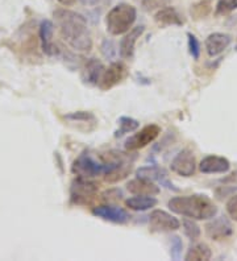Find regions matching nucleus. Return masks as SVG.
Masks as SVG:
<instances>
[{"label":"nucleus","mask_w":237,"mask_h":261,"mask_svg":"<svg viewBox=\"0 0 237 261\" xmlns=\"http://www.w3.org/2000/svg\"><path fill=\"white\" fill-rule=\"evenodd\" d=\"M183 232L190 240L199 239L200 236V227L194 222L193 219H185L183 220Z\"/></svg>","instance_id":"obj_24"},{"label":"nucleus","mask_w":237,"mask_h":261,"mask_svg":"<svg viewBox=\"0 0 237 261\" xmlns=\"http://www.w3.org/2000/svg\"><path fill=\"white\" fill-rule=\"evenodd\" d=\"M154 19L161 25H182L183 24L182 16L173 7H165L162 10H160L155 13Z\"/></svg>","instance_id":"obj_18"},{"label":"nucleus","mask_w":237,"mask_h":261,"mask_svg":"<svg viewBox=\"0 0 237 261\" xmlns=\"http://www.w3.org/2000/svg\"><path fill=\"white\" fill-rule=\"evenodd\" d=\"M237 10V0H219L215 8L216 16H224Z\"/></svg>","instance_id":"obj_23"},{"label":"nucleus","mask_w":237,"mask_h":261,"mask_svg":"<svg viewBox=\"0 0 237 261\" xmlns=\"http://www.w3.org/2000/svg\"><path fill=\"white\" fill-rule=\"evenodd\" d=\"M125 66L120 62H114L111 64L108 69H106L100 81H99V87L101 90H110L121 82L125 76Z\"/></svg>","instance_id":"obj_11"},{"label":"nucleus","mask_w":237,"mask_h":261,"mask_svg":"<svg viewBox=\"0 0 237 261\" xmlns=\"http://www.w3.org/2000/svg\"><path fill=\"white\" fill-rule=\"evenodd\" d=\"M137 177L144 179H148V181L152 182H158L160 185L164 186V188L169 189V190L173 191H179L178 188L173 185V182H170L168 177V173L165 172L162 168H158V166H142L137 170Z\"/></svg>","instance_id":"obj_10"},{"label":"nucleus","mask_w":237,"mask_h":261,"mask_svg":"<svg viewBox=\"0 0 237 261\" xmlns=\"http://www.w3.org/2000/svg\"><path fill=\"white\" fill-rule=\"evenodd\" d=\"M58 2L65 7H71L76 3V0H58Z\"/></svg>","instance_id":"obj_32"},{"label":"nucleus","mask_w":237,"mask_h":261,"mask_svg":"<svg viewBox=\"0 0 237 261\" xmlns=\"http://www.w3.org/2000/svg\"><path fill=\"white\" fill-rule=\"evenodd\" d=\"M149 222H150V227L153 231H158V232L175 231L180 227L179 220L164 210L152 211L150 217H149Z\"/></svg>","instance_id":"obj_6"},{"label":"nucleus","mask_w":237,"mask_h":261,"mask_svg":"<svg viewBox=\"0 0 237 261\" xmlns=\"http://www.w3.org/2000/svg\"><path fill=\"white\" fill-rule=\"evenodd\" d=\"M104 70L106 67L103 66L100 61L96 60V58H90L85 65L83 78H85L86 82L91 83V85H98Z\"/></svg>","instance_id":"obj_17"},{"label":"nucleus","mask_w":237,"mask_h":261,"mask_svg":"<svg viewBox=\"0 0 237 261\" xmlns=\"http://www.w3.org/2000/svg\"><path fill=\"white\" fill-rule=\"evenodd\" d=\"M54 24L50 20H42L40 24V40H41L42 51L47 56H53L56 53L53 42Z\"/></svg>","instance_id":"obj_16"},{"label":"nucleus","mask_w":237,"mask_h":261,"mask_svg":"<svg viewBox=\"0 0 237 261\" xmlns=\"http://www.w3.org/2000/svg\"><path fill=\"white\" fill-rule=\"evenodd\" d=\"M212 256L211 248L204 243H199V244L194 245L189 249V252L185 256V260L187 261H207L209 260Z\"/></svg>","instance_id":"obj_20"},{"label":"nucleus","mask_w":237,"mask_h":261,"mask_svg":"<svg viewBox=\"0 0 237 261\" xmlns=\"http://www.w3.org/2000/svg\"><path fill=\"white\" fill-rule=\"evenodd\" d=\"M92 214H94L95 217L100 218V219L119 224L126 223L130 219V215L124 208L116 206H110V204H101V206L94 207Z\"/></svg>","instance_id":"obj_9"},{"label":"nucleus","mask_w":237,"mask_h":261,"mask_svg":"<svg viewBox=\"0 0 237 261\" xmlns=\"http://www.w3.org/2000/svg\"><path fill=\"white\" fill-rule=\"evenodd\" d=\"M126 189H128L129 193L135 195H157L160 193V189H158L154 182L140 178V177L128 182Z\"/></svg>","instance_id":"obj_15"},{"label":"nucleus","mask_w":237,"mask_h":261,"mask_svg":"<svg viewBox=\"0 0 237 261\" xmlns=\"http://www.w3.org/2000/svg\"><path fill=\"white\" fill-rule=\"evenodd\" d=\"M144 31H145V27L144 25L135 27V28L129 29V32L124 36L123 40L120 41V48H119L121 58H124V60H129V58L133 57L135 45H136L137 40L142 36Z\"/></svg>","instance_id":"obj_14"},{"label":"nucleus","mask_w":237,"mask_h":261,"mask_svg":"<svg viewBox=\"0 0 237 261\" xmlns=\"http://www.w3.org/2000/svg\"><path fill=\"white\" fill-rule=\"evenodd\" d=\"M231 169V163L225 157L207 156L200 161L199 170L204 174H218L227 173Z\"/></svg>","instance_id":"obj_13"},{"label":"nucleus","mask_w":237,"mask_h":261,"mask_svg":"<svg viewBox=\"0 0 237 261\" xmlns=\"http://www.w3.org/2000/svg\"><path fill=\"white\" fill-rule=\"evenodd\" d=\"M191 15H193L195 19H202V17H205L211 12V2L209 0H202L199 3L194 4L191 7Z\"/></svg>","instance_id":"obj_22"},{"label":"nucleus","mask_w":237,"mask_h":261,"mask_svg":"<svg viewBox=\"0 0 237 261\" xmlns=\"http://www.w3.org/2000/svg\"><path fill=\"white\" fill-rule=\"evenodd\" d=\"M65 118L67 120L71 121H85V123H89L90 120L95 121V116L91 114V112H86V111H78V112H73V114L66 115Z\"/></svg>","instance_id":"obj_28"},{"label":"nucleus","mask_w":237,"mask_h":261,"mask_svg":"<svg viewBox=\"0 0 237 261\" xmlns=\"http://www.w3.org/2000/svg\"><path fill=\"white\" fill-rule=\"evenodd\" d=\"M171 170L182 177H191L195 173L196 163L194 153L190 149H183L174 157L170 165Z\"/></svg>","instance_id":"obj_5"},{"label":"nucleus","mask_w":237,"mask_h":261,"mask_svg":"<svg viewBox=\"0 0 237 261\" xmlns=\"http://www.w3.org/2000/svg\"><path fill=\"white\" fill-rule=\"evenodd\" d=\"M161 134V128L155 124L146 125V127L142 128L140 132L135 134L133 136H130L128 140L125 141V149L133 152V150H139L145 148L146 145H149L150 143L157 139Z\"/></svg>","instance_id":"obj_4"},{"label":"nucleus","mask_w":237,"mask_h":261,"mask_svg":"<svg viewBox=\"0 0 237 261\" xmlns=\"http://www.w3.org/2000/svg\"><path fill=\"white\" fill-rule=\"evenodd\" d=\"M205 233L212 240H224L233 233V227L227 217L221 215L205 224Z\"/></svg>","instance_id":"obj_7"},{"label":"nucleus","mask_w":237,"mask_h":261,"mask_svg":"<svg viewBox=\"0 0 237 261\" xmlns=\"http://www.w3.org/2000/svg\"><path fill=\"white\" fill-rule=\"evenodd\" d=\"M182 249H183V243L179 236H171L170 238V256L173 260L178 261L182 257Z\"/></svg>","instance_id":"obj_25"},{"label":"nucleus","mask_w":237,"mask_h":261,"mask_svg":"<svg viewBox=\"0 0 237 261\" xmlns=\"http://www.w3.org/2000/svg\"><path fill=\"white\" fill-rule=\"evenodd\" d=\"M165 0H142V7L146 11H153L154 8H158L164 4Z\"/></svg>","instance_id":"obj_30"},{"label":"nucleus","mask_w":237,"mask_h":261,"mask_svg":"<svg viewBox=\"0 0 237 261\" xmlns=\"http://www.w3.org/2000/svg\"><path fill=\"white\" fill-rule=\"evenodd\" d=\"M139 127L140 123L136 119L129 118V116H121V118L119 119V129L115 132V137H121L123 135L136 130Z\"/></svg>","instance_id":"obj_21"},{"label":"nucleus","mask_w":237,"mask_h":261,"mask_svg":"<svg viewBox=\"0 0 237 261\" xmlns=\"http://www.w3.org/2000/svg\"><path fill=\"white\" fill-rule=\"evenodd\" d=\"M54 17L60 27L63 40L78 51H90L92 49L91 33L87 27V20L81 13L70 10H57Z\"/></svg>","instance_id":"obj_1"},{"label":"nucleus","mask_w":237,"mask_h":261,"mask_svg":"<svg viewBox=\"0 0 237 261\" xmlns=\"http://www.w3.org/2000/svg\"><path fill=\"white\" fill-rule=\"evenodd\" d=\"M100 51L101 55H103V57L107 58V60H115V57H116L117 55L116 45H115L114 41H111V40H104L100 45Z\"/></svg>","instance_id":"obj_26"},{"label":"nucleus","mask_w":237,"mask_h":261,"mask_svg":"<svg viewBox=\"0 0 237 261\" xmlns=\"http://www.w3.org/2000/svg\"><path fill=\"white\" fill-rule=\"evenodd\" d=\"M158 201L153 195H136L128 198L125 201V206L133 211H146L157 206Z\"/></svg>","instance_id":"obj_19"},{"label":"nucleus","mask_w":237,"mask_h":261,"mask_svg":"<svg viewBox=\"0 0 237 261\" xmlns=\"http://www.w3.org/2000/svg\"><path fill=\"white\" fill-rule=\"evenodd\" d=\"M189 37V49L190 55L193 56L194 60H199L200 57V42L199 40L193 35V33H187Z\"/></svg>","instance_id":"obj_27"},{"label":"nucleus","mask_w":237,"mask_h":261,"mask_svg":"<svg viewBox=\"0 0 237 261\" xmlns=\"http://www.w3.org/2000/svg\"><path fill=\"white\" fill-rule=\"evenodd\" d=\"M227 213L228 215L231 217V219H233L234 222H237V194L233 195V197L227 202Z\"/></svg>","instance_id":"obj_29"},{"label":"nucleus","mask_w":237,"mask_h":261,"mask_svg":"<svg viewBox=\"0 0 237 261\" xmlns=\"http://www.w3.org/2000/svg\"><path fill=\"white\" fill-rule=\"evenodd\" d=\"M79 2L86 7H94V6H98L101 0H79Z\"/></svg>","instance_id":"obj_31"},{"label":"nucleus","mask_w":237,"mask_h":261,"mask_svg":"<svg viewBox=\"0 0 237 261\" xmlns=\"http://www.w3.org/2000/svg\"><path fill=\"white\" fill-rule=\"evenodd\" d=\"M231 42L232 37L227 33H211L205 40V49H207L209 57H216V56L221 55L231 45Z\"/></svg>","instance_id":"obj_12"},{"label":"nucleus","mask_w":237,"mask_h":261,"mask_svg":"<svg viewBox=\"0 0 237 261\" xmlns=\"http://www.w3.org/2000/svg\"><path fill=\"white\" fill-rule=\"evenodd\" d=\"M173 213L196 220L212 219L218 214V207L207 195L194 194L174 197L168 203Z\"/></svg>","instance_id":"obj_2"},{"label":"nucleus","mask_w":237,"mask_h":261,"mask_svg":"<svg viewBox=\"0 0 237 261\" xmlns=\"http://www.w3.org/2000/svg\"><path fill=\"white\" fill-rule=\"evenodd\" d=\"M98 186L94 182L78 177L71 184V198L75 203H86L95 197Z\"/></svg>","instance_id":"obj_8"},{"label":"nucleus","mask_w":237,"mask_h":261,"mask_svg":"<svg viewBox=\"0 0 237 261\" xmlns=\"http://www.w3.org/2000/svg\"><path fill=\"white\" fill-rule=\"evenodd\" d=\"M236 49H237V46H236Z\"/></svg>","instance_id":"obj_33"},{"label":"nucleus","mask_w":237,"mask_h":261,"mask_svg":"<svg viewBox=\"0 0 237 261\" xmlns=\"http://www.w3.org/2000/svg\"><path fill=\"white\" fill-rule=\"evenodd\" d=\"M137 17V11L132 4L120 3L115 6L106 17L107 31L112 36H120L132 28Z\"/></svg>","instance_id":"obj_3"}]
</instances>
